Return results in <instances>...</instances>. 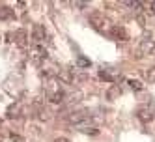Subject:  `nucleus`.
<instances>
[{
	"mask_svg": "<svg viewBox=\"0 0 155 142\" xmlns=\"http://www.w3.org/2000/svg\"><path fill=\"white\" fill-rule=\"evenodd\" d=\"M68 122L75 127V129H81V131H88V127L94 125V116L86 111L81 112H71L68 116Z\"/></svg>",
	"mask_w": 155,
	"mask_h": 142,
	"instance_id": "obj_1",
	"label": "nucleus"
},
{
	"mask_svg": "<svg viewBox=\"0 0 155 142\" xmlns=\"http://www.w3.org/2000/svg\"><path fill=\"white\" fill-rule=\"evenodd\" d=\"M62 82H58L56 79H51L49 86H47V99H51L52 103H62L65 101V92L62 90Z\"/></svg>",
	"mask_w": 155,
	"mask_h": 142,
	"instance_id": "obj_2",
	"label": "nucleus"
},
{
	"mask_svg": "<svg viewBox=\"0 0 155 142\" xmlns=\"http://www.w3.org/2000/svg\"><path fill=\"white\" fill-rule=\"evenodd\" d=\"M88 23H90L95 30H99V32H108V34H110V30H112V26H110V21H108L103 13H99V12L90 13V17H88Z\"/></svg>",
	"mask_w": 155,
	"mask_h": 142,
	"instance_id": "obj_3",
	"label": "nucleus"
},
{
	"mask_svg": "<svg viewBox=\"0 0 155 142\" xmlns=\"http://www.w3.org/2000/svg\"><path fill=\"white\" fill-rule=\"evenodd\" d=\"M47 49L43 47V45H34L30 49V58L34 60L36 64H41V62H47Z\"/></svg>",
	"mask_w": 155,
	"mask_h": 142,
	"instance_id": "obj_4",
	"label": "nucleus"
},
{
	"mask_svg": "<svg viewBox=\"0 0 155 142\" xmlns=\"http://www.w3.org/2000/svg\"><path fill=\"white\" fill-rule=\"evenodd\" d=\"M137 116L142 124H150L151 120H153V111L150 108V105H140L137 108Z\"/></svg>",
	"mask_w": 155,
	"mask_h": 142,
	"instance_id": "obj_5",
	"label": "nucleus"
},
{
	"mask_svg": "<svg viewBox=\"0 0 155 142\" xmlns=\"http://www.w3.org/2000/svg\"><path fill=\"white\" fill-rule=\"evenodd\" d=\"M32 38H34L36 45H41L43 41L47 39V30L43 25H34V28H32Z\"/></svg>",
	"mask_w": 155,
	"mask_h": 142,
	"instance_id": "obj_6",
	"label": "nucleus"
},
{
	"mask_svg": "<svg viewBox=\"0 0 155 142\" xmlns=\"http://www.w3.org/2000/svg\"><path fill=\"white\" fill-rule=\"evenodd\" d=\"M110 36H112L114 39H118V41H127V39H129L127 30H125L124 26H120V25L112 26V30H110Z\"/></svg>",
	"mask_w": 155,
	"mask_h": 142,
	"instance_id": "obj_7",
	"label": "nucleus"
},
{
	"mask_svg": "<svg viewBox=\"0 0 155 142\" xmlns=\"http://www.w3.org/2000/svg\"><path fill=\"white\" fill-rule=\"evenodd\" d=\"M58 81H60L62 84H73V82H75L73 71H71V69H60V73H58Z\"/></svg>",
	"mask_w": 155,
	"mask_h": 142,
	"instance_id": "obj_8",
	"label": "nucleus"
},
{
	"mask_svg": "<svg viewBox=\"0 0 155 142\" xmlns=\"http://www.w3.org/2000/svg\"><path fill=\"white\" fill-rule=\"evenodd\" d=\"M153 51H155V41H151V39H142L140 41V45H138L140 54H150Z\"/></svg>",
	"mask_w": 155,
	"mask_h": 142,
	"instance_id": "obj_9",
	"label": "nucleus"
},
{
	"mask_svg": "<svg viewBox=\"0 0 155 142\" xmlns=\"http://www.w3.org/2000/svg\"><path fill=\"white\" fill-rule=\"evenodd\" d=\"M120 95H121V90H120V86H116V84H112V86L107 90V99H108V101L118 99Z\"/></svg>",
	"mask_w": 155,
	"mask_h": 142,
	"instance_id": "obj_10",
	"label": "nucleus"
},
{
	"mask_svg": "<svg viewBox=\"0 0 155 142\" xmlns=\"http://www.w3.org/2000/svg\"><path fill=\"white\" fill-rule=\"evenodd\" d=\"M13 38H15V43H17V45H21V47L26 45V32H25V30H15Z\"/></svg>",
	"mask_w": 155,
	"mask_h": 142,
	"instance_id": "obj_11",
	"label": "nucleus"
},
{
	"mask_svg": "<svg viewBox=\"0 0 155 142\" xmlns=\"http://www.w3.org/2000/svg\"><path fill=\"white\" fill-rule=\"evenodd\" d=\"M127 84L131 86L133 90H137V92H142V90H144V84H142L138 79H127Z\"/></svg>",
	"mask_w": 155,
	"mask_h": 142,
	"instance_id": "obj_12",
	"label": "nucleus"
},
{
	"mask_svg": "<svg viewBox=\"0 0 155 142\" xmlns=\"http://www.w3.org/2000/svg\"><path fill=\"white\" fill-rule=\"evenodd\" d=\"M13 17V9H9L8 6L0 8V19H12Z\"/></svg>",
	"mask_w": 155,
	"mask_h": 142,
	"instance_id": "obj_13",
	"label": "nucleus"
},
{
	"mask_svg": "<svg viewBox=\"0 0 155 142\" xmlns=\"http://www.w3.org/2000/svg\"><path fill=\"white\" fill-rule=\"evenodd\" d=\"M77 65H79V68H90L92 62L88 58H84V56H79V58H77Z\"/></svg>",
	"mask_w": 155,
	"mask_h": 142,
	"instance_id": "obj_14",
	"label": "nucleus"
},
{
	"mask_svg": "<svg viewBox=\"0 0 155 142\" xmlns=\"http://www.w3.org/2000/svg\"><path fill=\"white\" fill-rule=\"evenodd\" d=\"M99 77H101V79H105L107 82H114V77H112V75H110L107 69H105V71H99Z\"/></svg>",
	"mask_w": 155,
	"mask_h": 142,
	"instance_id": "obj_15",
	"label": "nucleus"
},
{
	"mask_svg": "<svg viewBox=\"0 0 155 142\" xmlns=\"http://www.w3.org/2000/svg\"><path fill=\"white\" fill-rule=\"evenodd\" d=\"M146 77H148V81H150V82H155V68H153V69H150V71L146 73Z\"/></svg>",
	"mask_w": 155,
	"mask_h": 142,
	"instance_id": "obj_16",
	"label": "nucleus"
},
{
	"mask_svg": "<svg viewBox=\"0 0 155 142\" xmlns=\"http://www.w3.org/2000/svg\"><path fill=\"white\" fill-rule=\"evenodd\" d=\"M9 142H25V138L19 135H9Z\"/></svg>",
	"mask_w": 155,
	"mask_h": 142,
	"instance_id": "obj_17",
	"label": "nucleus"
},
{
	"mask_svg": "<svg viewBox=\"0 0 155 142\" xmlns=\"http://www.w3.org/2000/svg\"><path fill=\"white\" fill-rule=\"evenodd\" d=\"M52 142H71V140H69V138H65V137H56Z\"/></svg>",
	"mask_w": 155,
	"mask_h": 142,
	"instance_id": "obj_18",
	"label": "nucleus"
},
{
	"mask_svg": "<svg viewBox=\"0 0 155 142\" xmlns=\"http://www.w3.org/2000/svg\"><path fill=\"white\" fill-rule=\"evenodd\" d=\"M73 6H77V8H88L86 2H73Z\"/></svg>",
	"mask_w": 155,
	"mask_h": 142,
	"instance_id": "obj_19",
	"label": "nucleus"
},
{
	"mask_svg": "<svg viewBox=\"0 0 155 142\" xmlns=\"http://www.w3.org/2000/svg\"><path fill=\"white\" fill-rule=\"evenodd\" d=\"M151 8H155V2H151Z\"/></svg>",
	"mask_w": 155,
	"mask_h": 142,
	"instance_id": "obj_20",
	"label": "nucleus"
},
{
	"mask_svg": "<svg viewBox=\"0 0 155 142\" xmlns=\"http://www.w3.org/2000/svg\"><path fill=\"white\" fill-rule=\"evenodd\" d=\"M0 127H2V125H0Z\"/></svg>",
	"mask_w": 155,
	"mask_h": 142,
	"instance_id": "obj_21",
	"label": "nucleus"
}]
</instances>
